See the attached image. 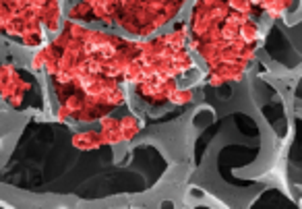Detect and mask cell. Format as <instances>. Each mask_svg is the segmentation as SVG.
<instances>
[{
	"instance_id": "obj_1",
	"label": "cell",
	"mask_w": 302,
	"mask_h": 209,
	"mask_svg": "<svg viewBox=\"0 0 302 209\" xmlns=\"http://www.w3.org/2000/svg\"><path fill=\"white\" fill-rule=\"evenodd\" d=\"M71 143L75 149H81V151H91V149H100L104 147L102 145V139H100V131H81V133H75Z\"/></svg>"
},
{
	"instance_id": "obj_2",
	"label": "cell",
	"mask_w": 302,
	"mask_h": 209,
	"mask_svg": "<svg viewBox=\"0 0 302 209\" xmlns=\"http://www.w3.org/2000/svg\"><path fill=\"white\" fill-rule=\"evenodd\" d=\"M118 129H120V137H122V143H129L133 139L141 133V120L133 116V114H127V116H120L118 118Z\"/></svg>"
}]
</instances>
